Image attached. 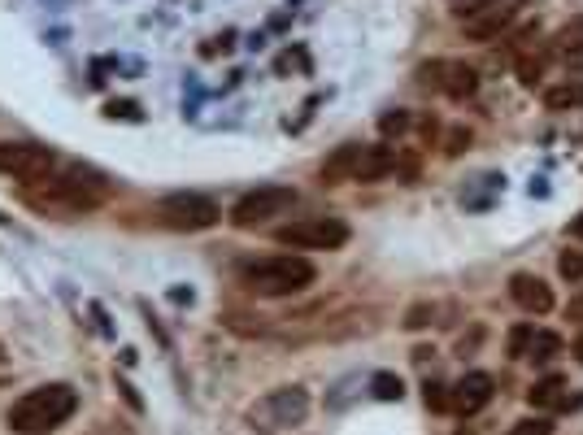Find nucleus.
Returning <instances> with one entry per match:
<instances>
[{
	"instance_id": "1",
	"label": "nucleus",
	"mask_w": 583,
	"mask_h": 435,
	"mask_svg": "<svg viewBox=\"0 0 583 435\" xmlns=\"http://www.w3.org/2000/svg\"><path fill=\"white\" fill-rule=\"evenodd\" d=\"M109 196L105 174L88 166H61L48 179L31 183V205L35 209H96Z\"/></svg>"
},
{
	"instance_id": "2",
	"label": "nucleus",
	"mask_w": 583,
	"mask_h": 435,
	"mask_svg": "<svg viewBox=\"0 0 583 435\" xmlns=\"http://www.w3.org/2000/svg\"><path fill=\"white\" fill-rule=\"evenodd\" d=\"M74 409H79V392H74L70 383H44V388L18 396V401L9 405V427L18 435H48V431H57L61 422H70Z\"/></svg>"
},
{
	"instance_id": "3",
	"label": "nucleus",
	"mask_w": 583,
	"mask_h": 435,
	"mask_svg": "<svg viewBox=\"0 0 583 435\" xmlns=\"http://www.w3.org/2000/svg\"><path fill=\"white\" fill-rule=\"evenodd\" d=\"M314 279H318V270L305 257H288V253L257 257L248 266H240V288H248L253 296H296Z\"/></svg>"
},
{
	"instance_id": "4",
	"label": "nucleus",
	"mask_w": 583,
	"mask_h": 435,
	"mask_svg": "<svg viewBox=\"0 0 583 435\" xmlns=\"http://www.w3.org/2000/svg\"><path fill=\"white\" fill-rule=\"evenodd\" d=\"M305 414H309V392L292 383V388H275V392L257 396V401L248 405L244 422L253 431H262V435H275L283 427H296V422H305Z\"/></svg>"
},
{
	"instance_id": "5",
	"label": "nucleus",
	"mask_w": 583,
	"mask_h": 435,
	"mask_svg": "<svg viewBox=\"0 0 583 435\" xmlns=\"http://www.w3.org/2000/svg\"><path fill=\"white\" fill-rule=\"evenodd\" d=\"M153 218H157L166 231H209L222 214H218V205L209 201V196L175 192V196H166V201H157Z\"/></svg>"
},
{
	"instance_id": "6",
	"label": "nucleus",
	"mask_w": 583,
	"mask_h": 435,
	"mask_svg": "<svg viewBox=\"0 0 583 435\" xmlns=\"http://www.w3.org/2000/svg\"><path fill=\"white\" fill-rule=\"evenodd\" d=\"M61 166L57 153L48 144L35 140H5L0 144V174H14L22 183H40Z\"/></svg>"
},
{
	"instance_id": "7",
	"label": "nucleus",
	"mask_w": 583,
	"mask_h": 435,
	"mask_svg": "<svg viewBox=\"0 0 583 435\" xmlns=\"http://www.w3.org/2000/svg\"><path fill=\"white\" fill-rule=\"evenodd\" d=\"M292 205H296L292 188H257V192H248V196L235 201L231 222L240 231H253V227H262V222H270V218H283Z\"/></svg>"
},
{
	"instance_id": "8",
	"label": "nucleus",
	"mask_w": 583,
	"mask_h": 435,
	"mask_svg": "<svg viewBox=\"0 0 583 435\" xmlns=\"http://www.w3.org/2000/svg\"><path fill=\"white\" fill-rule=\"evenodd\" d=\"M279 244H292V248H340L349 240V227L340 218H301V222H288V227L275 231Z\"/></svg>"
},
{
	"instance_id": "9",
	"label": "nucleus",
	"mask_w": 583,
	"mask_h": 435,
	"mask_svg": "<svg viewBox=\"0 0 583 435\" xmlns=\"http://www.w3.org/2000/svg\"><path fill=\"white\" fill-rule=\"evenodd\" d=\"M514 18H518V0H488V5L470 9V14L462 18V31H466V40L488 44V40H496V35L510 27Z\"/></svg>"
},
{
	"instance_id": "10",
	"label": "nucleus",
	"mask_w": 583,
	"mask_h": 435,
	"mask_svg": "<svg viewBox=\"0 0 583 435\" xmlns=\"http://www.w3.org/2000/svg\"><path fill=\"white\" fill-rule=\"evenodd\" d=\"M427 83H436L444 96H453V101H466V96L479 92V70L466 66V61H436V66L423 70Z\"/></svg>"
},
{
	"instance_id": "11",
	"label": "nucleus",
	"mask_w": 583,
	"mask_h": 435,
	"mask_svg": "<svg viewBox=\"0 0 583 435\" xmlns=\"http://www.w3.org/2000/svg\"><path fill=\"white\" fill-rule=\"evenodd\" d=\"M492 375H483V370H470V375L457 383V388L449 392V409H457L462 418H470V414H479L483 405L492 401Z\"/></svg>"
},
{
	"instance_id": "12",
	"label": "nucleus",
	"mask_w": 583,
	"mask_h": 435,
	"mask_svg": "<svg viewBox=\"0 0 583 435\" xmlns=\"http://www.w3.org/2000/svg\"><path fill=\"white\" fill-rule=\"evenodd\" d=\"M510 296L527 309V314H549L553 309V288L540 275H514L510 279Z\"/></svg>"
},
{
	"instance_id": "13",
	"label": "nucleus",
	"mask_w": 583,
	"mask_h": 435,
	"mask_svg": "<svg viewBox=\"0 0 583 435\" xmlns=\"http://www.w3.org/2000/svg\"><path fill=\"white\" fill-rule=\"evenodd\" d=\"M362 148L366 144H344L336 148L327 161H322V183H353V174H357V161H362Z\"/></svg>"
},
{
	"instance_id": "14",
	"label": "nucleus",
	"mask_w": 583,
	"mask_h": 435,
	"mask_svg": "<svg viewBox=\"0 0 583 435\" xmlns=\"http://www.w3.org/2000/svg\"><path fill=\"white\" fill-rule=\"evenodd\" d=\"M396 170V157H392V148H362V161H357V174H353V183H375L383 179V174H392Z\"/></svg>"
},
{
	"instance_id": "15",
	"label": "nucleus",
	"mask_w": 583,
	"mask_h": 435,
	"mask_svg": "<svg viewBox=\"0 0 583 435\" xmlns=\"http://www.w3.org/2000/svg\"><path fill=\"white\" fill-rule=\"evenodd\" d=\"M527 401L536 405V409H566V405H575L566 396V379H557V375H549V379H540L536 388L527 392Z\"/></svg>"
},
{
	"instance_id": "16",
	"label": "nucleus",
	"mask_w": 583,
	"mask_h": 435,
	"mask_svg": "<svg viewBox=\"0 0 583 435\" xmlns=\"http://www.w3.org/2000/svg\"><path fill=\"white\" fill-rule=\"evenodd\" d=\"M544 105L553 109V114H562V109H579L583 105V83H557L544 92Z\"/></svg>"
},
{
	"instance_id": "17",
	"label": "nucleus",
	"mask_w": 583,
	"mask_h": 435,
	"mask_svg": "<svg viewBox=\"0 0 583 435\" xmlns=\"http://www.w3.org/2000/svg\"><path fill=\"white\" fill-rule=\"evenodd\" d=\"M557 53L570 57V61H583V18H570L562 31H557Z\"/></svg>"
},
{
	"instance_id": "18",
	"label": "nucleus",
	"mask_w": 583,
	"mask_h": 435,
	"mask_svg": "<svg viewBox=\"0 0 583 435\" xmlns=\"http://www.w3.org/2000/svg\"><path fill=\"white\" fill-rule=\"evenodd\" d=\"M562 353V340H557L553 331H536L531 335V348H527V357L531 362H549V357Z\"/></svg>"
},
{
	"instance_id": "19",
	"label": "nucleus",
	"mask_w": 583,
	"mask_h": 435,
	"mask_svg": "<svg viewBox=\"0 0 583 435\" xmlns=\"http://www.w3.org/2000/svg\"><path fill=\"white\" fill-rule=\"evenodd\" d=\"M540 79H544V57L540 53H523V57H518V83H523V87H540Z\"/></svg>"
},
{
	"instance_id": "20",
	"label": "nucleus",
	"mask_w": 583,
	"mask_h": 435,
	"mask_svg": "<svg viewBox=\"0 0 583 435\" xmlns=\"http://www.w3.org/2000/svg\"><path fill=\"white\" fill-rule=\"evenodd\" d=\"M370 392L379 396V401H401V392H405V383L396 379V375H375L370 379Z\"/></svg>"
},
{
	"instance_id": "21",
	"label": "nucleus",
	"mask_w": 583,
	"mask_h": 435,
	"mask_svg": "<svg viewBox=\"0 0 583 435\" xmlns=\"http://www.w3.org/2000/svg\"><path fill=\"white\" fill-rule=\"evenodd\" d=\"M531 335H536V327H531V322H518V327L510 331V357H527Z\"/></svg>"
},
{
	"instance_id": "22",
	"label": "nucleus",
	"mask_w": 583,
	"mask_h": 435,
	"mask_svg": "<svg viewBox=\"0 0 583 435\" xmlns=\"http://www.w3.org/2000/svg\"><path fill=\"white\" fill-rule=\"evenodd\" d=\"M549 431H553V422L544 418V414H536V418H523V422H514V427L505 431V435H549Z\"/></svg>"
},
{
	"instance_id": "23",
	"label": "nucleus",
	"mask_w": 583,
	"mask_h": 435,
	"mask_svg": "<svg viewBox=\"0 0 583 435\" xmlns=\"http://www.w3.org/2000/svg\"><path fill=\"white\" fill-rule=\"evenodd\" d=\"M557 270H562V279H570V283L583 279V253L579 248H570V253L557 257Z\"/></svg>"
},
{
	"instance_id": "24",
	"label": "nucleus",
	"mask_w": 583,
	"mask_h": 435,
	"mask_svg": "<svg viewBox=\"0 0 583 435\" xmlns=\"http://www.w3.org/2000/svg\"><path fill=\"white\" fill-rule=\"evenodd\" d=\"M379 127H383V135H401V131L409 127V118L401 114V109H396V114H388V118H383V122H379Z\"/></svg>"
},
{
	"instance_id": "25",
	"label": "nucleus",
	"mask_w": 583,
	"mask_h": 435,
	"mask_svg": "<svg viewBox=\"0 0 583 435\" xmlns=\"http://www.w3.org/2000/svg\"><path fill=\"white\" fill-rule=\"evenodd\" d=\"M427 409H449V396H444L440 383H427Z\"/></svg>"
},
{
	"instance_id": "26",
	"label": "nucleus",
	"mask_w": 583,
	"mask_h": 435,
	"mask_svg": "<svg viewBox=\"0 0 583 435\" xmlns=\"http://www.w3.org/2000/svg\"><path fill=\"white\" fill-rule=\"evenodd\" d=\"M83 435H127V427H122V422H96V427Z\"/></svg>"
},
{
	"instance_id": "27",
	"label": "nucleus",
	"mask_w": 583,
	"mask_h": 435,
	"mask_svg": "<svg viewBox=\"0 0 583 435\" xmlns=\"http://www.w3.org/2000/svg\"><path fill=\"white\" fill-rule=\"evenodd\" d=\"M109 114H114V118H135V105L131 101H122V105L114 101V105H109Z\"/></svg>"
},
{
	"instance_id": "28",
	"label": "nucleus",
	"mask_w": 583,
	"mask_h": 435,
	"mask_svg": "<svg viewBox=\"0 0 583 435\" xmlns=\"http://www.w3.org/2000/svg\"><path fill=\"white\" fill-rule=\"evenodd\" d=\"M462 144H470V135H466V131H453V140H449V153H462Z\"/></svg>"
},
{
	"instance_id": "29",
	"label": "nucleus",
	"mask_w": 583,
	"mask_h": 435,
	"mask_svg": "<svg viewBox=\"0 0 583 435\" xmlns=\"http://www.w3.org/2000/svg\"><path fill=\"white\" fill-rule=\"evenodd\" d=\"M570 235H575V240H583V214H579L575 222H570Z\"/></svg>"
},
{
	"instance_id": "30",
	"label": "nucleus",
	"mask_w": 583,
	"mask_h": 435,
	"mask_svg": "<svg viewBox=\"0 0 583 435\" xmlns=\"http://www.w3.org/2000/svg\"><path fill=\"white\" fill-rule=\"evenodd\" d=\"M575 357H579V362H583V335H579V340H575Z\"/></svg>"
}]
</instances>
